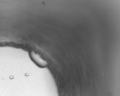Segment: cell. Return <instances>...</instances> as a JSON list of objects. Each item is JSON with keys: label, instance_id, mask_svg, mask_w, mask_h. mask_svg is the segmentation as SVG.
Segmentation results:
<instances>
[{"label": "cell", "instance_id": "obj_1", "mask_svg": "<svg viewBox=\"0 0 120 96\" xmlns=\"http://www.w3.org/2000/svg\"><path fill=\"white\" fill-rule=\"evenodd\" d=\"M32 57H33V59H34V61L39 66L44 67V66H46L47 65V63L46 61L43 60L40 57V56H38L37 54L33 53Z\"/></svg>", "mask_w": 120, "mask_h": 96}]
</instances>
